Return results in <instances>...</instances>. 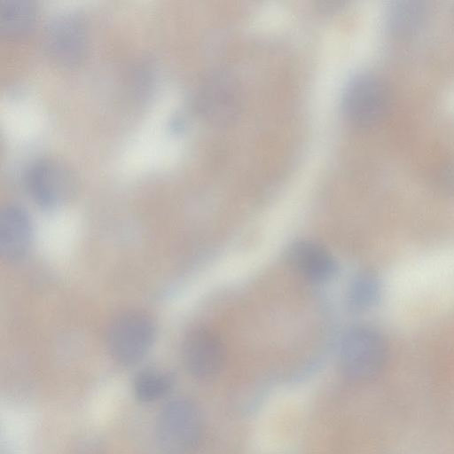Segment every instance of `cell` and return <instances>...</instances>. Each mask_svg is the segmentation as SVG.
I'll return each mask as SVG.
<instances>
[{
  "label": "cell",
  "mask_w": 454,
  "mask_h": 454,
  "mask_svg": "<svg viewBox=\"0 0 454 454\" xmlns=\"http://www.w3.org/2000/svg\"><path fill=\"white\" fill-rule=\"evenodd\" d=\"M155 433L165 452L190 451L198 444L202 434V418L198 407L184 398L168 402L159 414Z\"/></svg>",
  "instance_id": "1"
},
{
  "label": "cell",
  "mask_w": 454,
  "mask_h": 454,
  "mask_svg": "<svg viewBox=\"0 0 454 454\" xmlns=\"http://www.w3.org/2000/svg\"><path fill=\"white\" fill-rule=\"evenodd\" d=\"M107 346L120 364L130 365L140 361L155 339V325L147 315L129 311L117 317L107 331Z\"/></svg>",
  "instance_id": "2"
},
{
  "label": "cell",
  "mask_w": 454,
  "mask_h": 454,
  "mask_svg": "<svg viewBox=\"0 0 454 454\" xmlns=\"http://www.w3.org/2000/svg\"><path fill=\"white\" fill-rule=\"evenodd\" d=\"M342 106L346 116L354 124L372 126L381 121L388 111V87L374 74H358L347 85Z\"/></svg>",
  "instance_id": "3"
},
{
  "label": "cell",
  "mask_w": 454,
  "mask_h": 454,
  "mask_svg": "<svg viewBox=\"0 0 454 454\" xmlns=\"http://www.w3.org/2000/svg\"><path fill=\"white\" fill-rule=\"evenodd\" d=\"M386 356L382 337L368 327L352 328L340 343V366L354 380H364L374 376L381 369Z\"/></svg>",
  "instance_id": "4"
},
{
  "label": "cell",
  "mask_w": 454,
  "mask_h": 454,
  "mask_svg": "<svg viewBox=\"0 0 454 454\" xmlns=\"http://www.w3.org/2000/svg\"><path fill=\"white\" fill-rule=\"evenodd\" d=\"M25 184L34 201L43 208H55L67 201L75 181L67 168L52 160H39L27 169Z\"/></svg>",
  "instance_id": "5"
},
{
  "label": "cell",
  "mask_w": 454,
  "mask_h": 454,
  "mask_svg": "<svg viewBox=\"0 0 454 454\" xmlns=\"http://www.w3.org/2000/svg\"><path fill=\"white\" fill-rule=\"evenodd\" d=\"M199 105L210 122L220 126L230 124L237 118L241 107L237 82L225 73L211 75L200 90Z\"/></svg>",
  "instance_id": "6"
},
{
  "label": "cell",
  "mask_w": 454,
  "mask_h": 454,
  "mask_svg": "<svg viewBox=\"0 0 454 454\" xmlns=\"http://www.w3.org/2000/svg\"><path fill=\"white\" fill-rule=\"evenodd\" d=\"M183 360L192 376L200 380L211 379L221 371L223 364V343L208 328H195L184 339Z\"/></svg>",
  "instance_id": "7"
},
{
  "label": "cell",
  "mask_w": 454,
  "mask_h": 454,
  "mask_svg": "<svg viewBox=\"0 0 454 454\" xmlns=\"http://www.w3.org/2000/svg\"><path fill=\"white\" fill-rule=\"evenodd\" d=\"M45 43L51 56L59 63L65 66L77 64L87 49L84 27L74 16H60L47 27Z\"/></svg>",
  "instance_id": "8"
},
{
  "label": "cell",
  "mask_w": 454,
  "mask_h": 454,
  "mask_svg": "<svg viewBox=\"0 0 454 454\" xmlns=\"http://www.w3.org/2000/svg\"><path fill=\"white\" fill-rule=\"evenodd\" d=\"M33 224L25 209L6 205L0 213V254L7 262L22 260L30 249Z\"/></svg>",
  "instance_id": "9"
},
{
  "label": "cell",
  "mask_w": 454,
  "mask_h": 454,
  "mask_svg": "<svg viewBox=\"0 0 454 454\" xmlns=\"http://www.w3.org/2000/svg\"><path fill=\"white\" fill-rule=\"evenodd\" d=\"M289 259L300 274L313 282L327 281L336 272V262L331 254L310 240L295 242L289 250Z\"/></svg>",
  "instance_id": "10"
},
{
  "label": "cell",
  "mask_w": 454,
  "mask_h": 454,
  "mask_svg": "<svg viewBox=\"0 0 454 454\" xmlns=\"http://www.w3.org/2000/svg\"><path fill=\"white\" fill-rule=\"evenodd\" d=\"M427 14L425 3L417 0L393 2L387 10V24L392 32L405 35L418 29Z\"/></svg>",
  "instance_id": "11"
},
{
  "label": "cell",
  "mask_w": 454,
  "mask_h": 454,
  "mask_svg": "<svg viewBox=\"0 0 454 454\" xmlns=\"http://www.w3.org/2000/svg\"><path fill=\"white\" fill-rule=\"evenodd\" d=\"M35 7L28 0H4L0 3V33L17 35L31 27Z\"/></svg>",
  "instance_id": "12"
},
{
  "label": "cell",
  "mask_w": 454,
  "mask_h": 454,
  "mask_svg": "<svg viewBox=\"0 0 454 454\" xmlns=\"http://www.w3.org/2000/svg\"><path fill=\"white\" fill-rule=\"evenodd\" d=\"M174 383L171 373L156 368H147L136 376L134 394L140 402L152 403L165 396L172 389Z\"/></svg>",
  "instance_id": "13"
},
{
  "label": "cell",
  "mask_w": 454,
  "mask_h": 454,
  "mask_svg": "<svg viewBox=\"0 0 454 454\" xmlns=\"http://www.w3.org/2000/svg\"><path fill=\"white\" fill-rule=\"evenodd\" d=\"M380 294L378 278L372 273L357 275L349 286L348 301L356 309H365L377 302Z\"/></svg>",
  "instance_id": "14"
}]
</instances>
